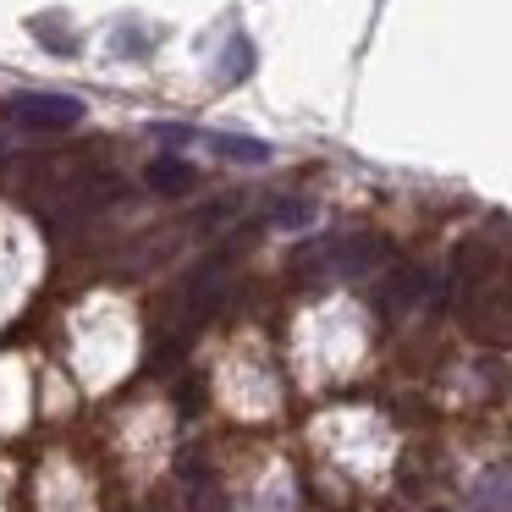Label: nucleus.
<instances>
[{"mask_svg":"<svg viewBox=\"0 0 512 512\" xmlns=\"http://www.w3.org/2000/svg\"><path fill=\"white\" fill-rule=\"evenodd\" d=\"M127 182L116 177V171H78V177H67L61 188L45 193V204H39V226H45L50 237L72 232V226H83L89 215L111 210L116 199H122Z\"/></svg>","mask_w":512,"mask_h":512,"instance_id":"f257e3e1","label":"nucleus"},{"mask_svg":"<svg viewBox=\"0 0 512 512\" xmlns=\"http://www.w3.org/2000/svg\"><path fill=\"white\" fill-rule=\"evenodd\" d=\"M226 281H232V248H226V254H210L188 281H182V325H188V331H193V325H204L215 309H221Z\"/></svg>","mask_w":512,"mask_h":512,"instance_id":"f03ea898","label":"nucleus"},{"mask_svg":"<svg viewBox=\"0 0 512 512\" xmlns=\"http://www.w3.org/2000/svg\"><path fill=\"white\" fill-rule=\"evenodd\" d=\"M6 116L17 127H34V133H67V127L83 122V100H72V94H17L6 105Z\"/></svg>","mask_w":512,"mask_h":512,"instance_id":"7ed1b4c3","label":"nucleus"},{"mask_svg":"<svg viewBox=\"0 0 512 512\" xmlns=\"http://www.w3.org/2000/svg\"><path fill=\"white\" fill-rule=\"evenodd\" d=\"M144 182L160 193V199H182V193H193V188H199V171H193L188 160L166 155V160H149Z\"/></svg>","mask_w":512,"mask_h":512,"instance_id":"20e7f679","label":"nucleus"},{"mask_svg":"<svg viewBox=\"0 0 512 512\" xmlns=\"http://www.w3.org/2000/svg\"><path fill=\"white\" fill-rule=\"evenodd\" d=\"M210 149H215V155H226V160H237V166H265V160L276 155L270 144H259V138H237V133H215Z\"/></svg>","mask_w":512,"mask_h":512,"instance_id":"39448f33","label":"nucleus"},{"mask_svg":"<svg viewBox=\"0 0 512 512\" xmlns=\"http://www.w3.org/2000/svg\"><path fill=\"white\" fill-rule=\"evenodd\" d=\"M430 287V276L424 270H402V276H391V287H386V298H380V309H408V303H419V292Z\"/></svg>","mask_w":512,"mask_h":512,"instance_id":"423d86ee","label":"nucleus"},{"mask_svg":"<svg viewBox=\"0 0 512 512\" xmlns=\"http://www.w3.org/2000/svg\"><path fill=\"white\" fill-rule=\"evenodd\" d=\"M248 72H254V45H248L243 34H232V45H226V67L215 72L221 83H243Z\"/></svg>","mask_w":512,"mask_h":512,"instance_id":"0eeeda50","label":"nucleus"},{"mask_svg":"<svg viewBox=\"0 0 512 512\" xmlns=\"http://www.w3.org/2000/svg\"><path fill=\"white\" fill-rule=\"evenodd\" d=\"M34 34H39V45L61 50V56H72V50H78V45H72L67 34H61V23H56V17H39V23H34Z\"/></svg>","mask_w":512,"mask_h":512,"instance_id":"6e6552de","label":"nucleus"},{"mask_svg":"<svg viewBox=\"0 0 512 512\" xmlns=\"http://www.w3.org/2000/svg\"><path fill=\"white\" fill-rule=\"evenodd\" d=\"M309 215H314V210H309V204H298V199H287V204H281V210H276V221H281V226H303V221H309Z\"/></svg>","mask_w":512,"mask_h":512,"instance_id":"1a4fd4ad","label":"nucleus"}]
</instances>
